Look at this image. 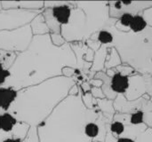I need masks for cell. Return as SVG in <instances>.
Returning <instances> with one entry per match:
<instances>
[{
	"instance_id": "cell-7",
	"label": "cell",
	"mask_w": 152,
	"mask_h": 142,
	"mask_svg": "<svg viewBox=\"0 0 152 142\" xmlns=\"http://www.w3.org/2000/svg\"><path fill=\"white\" fill-rule=\"evenodd\" d=\"M40 12H42L21 9H2L0 11V31L14 30L27 26Z\"/></svg>"
},
{
	"instance_id": "cell-6",
	"label": "cell",
	"mask_w": 152,
	"mask_h": 142,
	"mask_svg": "<svg viewBox=\"0 0 152 142\" xmlns=\"http://www.w3.org/2000/svg\"><path fill=\"white\" fill-rule=\"evenodd\" d=\"M33 34L29 24L14 30L0 31V50L20 53L24 52L31 43Z\"/></svg>"
},
{
	"instance_id": "cell-41",
	"label": "cell",
	"mask_w": 152,
	"mask_h": 142,
	"mask_svg": "<svg viewBox=\"0 0 152 142\" xmlns=\"http://www.w3.org/2000/svg\"><path fill=\"white\" fill-rule=\"evenodd\" d=\"M94 142H97V141H94Z\"/></svg>"
},
{
	"instance_id": "cell-36",
	"label": "cell",
	"mask_w": 152,
	"mask_h": 142,
	"mask_svg": "<svg viewBox=\"0 0 152 142\" xmlns=\"http://www.w3.org/2000/svg\"><path fill=\"white\" fill-rule=\"evenodd\" d=\"M79 87H80V90H81L82 93H86V92H88L91 91V85L89 84V81L83 82L82 84H79Z\"/></svg>"
},
{
	"instance_id": "cell-14",
	"label": "cell",
	"mask_w": 152,
	"mask_h": 142,
	"mask_svg": "<svg viewBox=\"0 0 152 142\" xmlns=\"http://www.w3.org/2000/svg\"><path fill=\"white\" fill-rule=\"evenodd\" d=\"M2 9H21L28 11L42 12L44 10V1H1Z\"/></svg>"
},
{
	"instance_id": "cell-20",
	"label": "cell",
	"mask_w": 152,
	"mask_h": 142,
	"mask_svg": "<svg viewBox=\"0 0 152 142\" xmlns=\"http://www.w3.org/2000/svg\"><path fill=\"white\" fill-rule=\"evenodd\" d=\"M107 49H108L107 46L102 45L101 48L94 53L93 65H92V68L90 69L91 72L97 73L100 71H103V72L106 71L105 68H104V64H105V60H106Z\"/></svg>"
},
{
	"instance_id": "cell-21",
	"label": "cell",
	"mask_w": 152,
	"mask_h": 142,
	"mask_svg": "<svg viewBox=\"0 0 152 142\" xmlns=\"http://www.w3.org/2000/svg\"><path fill=\"white\" fill-rule=\"evenodd\" d=\"M42 14L50 30V34H61V26L53 17L52 9L44 8V10L42 11Z\"/></svg>"
},
{
	"instance_id": "cell-33",
	"label": "cell",
	"mask_w": 152,
	"mask_h": 142,
	"mask_svg": "<svg viewBox=\"0 0 152 142\" xmlns=\"http://www.w3.org/2000/svg\"><path fill=\"white\" fill-rule=\"evenodd\" d=\"M69 1H45L44 2V8H49L53 9L55 7L62 6L64 4H67Z\"/></svg>"
},
{
	"instance_id": "cell-10",
	"label": "cell",
	"mask_w": 152,
	"mask_h": 142,
	"mask_svg": "<svg viewBox=\"0 0 152 142\" xmlns=\"http://www.w3.org/2000/svg\"><path fill=\"white\" fill-rule=\"evenodd\" d=\"M109 13L112 19H118L124 13L136 15L152 7V1H108Z\"/></svg>"
},
{
	"instance_id": "cell-15",
	"label": "cell",
	"mask_w": 152,
	"mask_h": 142,
	"mask_svg": "<svg viewBox=\"0 0 152 142\" xmlns=\"http://www.w3.org/2000/svg\"><path fill=\"white\" fill-rule=\"evenodd\" d=\"M18 91L11 87H0V114L8 112L13 104Z\"/></svg>"
},
{
	"instance_id": "cell-1",
	"label": "cell",
	"mask_w": 152,
	"mask_h": 142,
	"mask_svg": "<svg viewBox=\"0 0 152 142\" xmlns=\"http://www.w3.org/2000/svg\"><path fill=\"white\" fill-rule=\"evenodd\" d=\"M66 67L77 68L76 55L69 43L58 47L52 43L50 34L34 36L28 47L17 53L4 87L20 91L37 85L63 76L62 69Z\"/></svg>"
},
{
	"instance_id": "cell-35",
	"label": "cell",
	"mask_w": 152,
	"mask_h": 142,
	"mask_svg": "<svg viewBox=\"0 0 152 142\" xmlns=\"http://www.w3.org/2000/svg\"><path fill=\"white\" fill-rule=\"evenodd\" d=\"M86 45H87L92 51H94V52H96L101 48V46H102L97 41H94V40H92V39H88V40L86 42Z\"/></svg>"
},
{
	"instance_id": "cell-24",
	"label": "cell",
	"mask_w": 152,
	"mask_h": 142,
	"mask_svg": "<svg viewBox=\"0 0 152 142\" xmlns=\"http://www.w3.org/2000/svg\"><path fill=\"white\" fill-rule=\"evenodd\" d=\"M147 128L148 126L145 124L139 125H126L124 134L121 138H128L135 141L136 138L139 135H141L144 131H146Z\"/></svg>"
},
{
	"instance_id": "cell-17",
	"label": "cell",
	"mask_w": 152,
	"mask_h": 142,
	"mask_svg": "<svg viewBox=\"0 0 152 142\" xmlns=\"http://www.w3.org/2000/svg\"><path fill=\"white\" fill-rule=\"evenodd\" d=\"M74 4H75V2L69 1L67 4L52 9L53 17L60 23L61 26H63L69 22L70 13H71V9L74 6Z\"/></svg>"
},
{
	"instance_id": "cell-27",
	"label": "cell",
	"mask_w": 152,
	"mask_h": 142,
	"mask_svg": "<svg viewBox=\"0 0 152 142\" xmlns=\"http://www.w3.org/2000/svg\"><path fill=\"white\" fill-rule=\"evenodd\" d=\"M82 101L84 103V105L86 106V109H98L97 107V100L96 99H94L91 92H86V93H82Z\"/></svg>"
},
{
	"instance_id": "cell-19",
	"label": "cell",
	"mask_w": 152,
	"mask_h": 142,
	"mask_svg": "<svg viewBox=\"0 0 152 142\" xmlns=\"http://www.w3.org/2000/svg\"><path fill=\"white\" fill-rule=\"evenodd\" d=\"M97 100V107L100 112L102 114V116L110 122L111 123L113 121V117L116 114V111L114 109L113 101L109 99H96Z\"/></svg>"
},
{
	"instance_id": "cell-8",
	"label": "cell",
	"mask_w": 152,
	"mask_h": 142,
	"mask_svg": "<svg viewBox=\"0 0 152 142\" xmlns=\"http://www.w3.org/2000/svg\"><path fill=\"white\" fill-rule=\"evenodd\" d=\"M30 126L19 122L9 112L0 114V142L7 139H19L23 141Z\"/></svg>"
},
{
	"instance_id": "cell-31",
	"label": "cell",
	"mask_w": 152,
	"mask_h": 142,
	"mask_svg": "<svg viewBox=\"0 0 152 142\" xmlns=\"http://www.w3.org/2000/svg\"><path fill=\"white\" fill-rule=\"evenodd\" d=\"M50 38L52 43L55 45V46H62L63 44H65L67 42L65 41V39L63 38V36H61V34H50Z\"/></svg>"
},
{
	"instance_id": "cell-28",
	"label": "cell",
	"mask_w": 152,
	"mask_h": 142,
	"mask_svg": "<svg viewBox=\"0 0 152 142\" xmlns=\"http://www.w3.org/2000/svg\"><path fill=\"white\" fill-rule=\"evenodd\" d=\"M116 69H117V71H118L119 74H121L122 76H128V77L137 73L132 67H130V66H128V65H124V64H121V65L118 66V67L116 68Z\"/></svg>"
},
{
	"instance_id": "cell-32",
	"label": "cell",
	"mask_w": 152,
	"mask_h": 142,
	"mask_svg": "<svg viewBox=\"0 0 152 142\" xmlns=\"http://www.w3.org/2000/svg\"><path fill=\"white\" fill-rule=\"evenodd\" d=\"M141 15L144 19L145 22L147 23L148 27L152 28V7H150L148 9H145L141 12Z\"/></svg>"
},
{
	"instance_id": "cell-11",
	"label": "cell",
	"mask_w": 152,
	"mask_h": 142,
	"mask_svg": "<svg viewBox=\"0 0 152 142\" xmlns=\"http://www.w3.org/2000/svg\"><path fill=\"white\" fill-rule=\"evenodd\" d=\"M77 59V68L81 71L83 75L89 77V72L93 65L94 52L92 51L86 43L76 42L69 44Z\"/></svg>"
},
{
	"instance_id": "cell-23",
	"label": "cell",
	"mask_w": 152,
	"mask_h": 142,
	"mask_svg": "<svg viewBox=\"0 0 152 142\" xmlns=\"http://www.w3.org/2000/svg\"><path fill=\"white\" fill-rule=\"evenodd\" d=\"M113 38L114 37H113L112 32L108 28H103L96 32L90 37V39L97 41L101 45H105L107 47L110 46V44L113 42Z\"/></svg>"
},
{
	"instance_id": "cell-18",
	"label": "cell",
	"mask_w": 152,
	"mask_h": 142,
	"mask_svg": "<svg viewBox=\"0 0 152 142\" xmlns=\"http://www.w3.org/2000/svg\"><path fill=\"white\" fill-rule=\"evenodd\" d=\"M33 36H43L50 34V30L45 23V18L42 12L38 13L29 23Z\"/></svg>"
},
{
	"instance_id": "cell-29",
	"label": "cell",
	"mask_w": 152,
	"mask_h": 142,
	"mask_svg": "<svg viewBox=\"0 0 152 142\" xmlns=\"http://www.w3.org/2000/svg\"><path fill=\"white\" fill-rule=\"evenodd\" d=\"M22 142H39L37 127H30L26 138L22 141Z\"/></svg>"
},
{
	"instance_id": "cell-37",
	"label": "cell",
	"mask_w": 152,
	"mask_h": 142,
	"mask_svg": "<svg viewBox=\"0 0 152 142\" xmlns=\"http://www.w3.org/2000/svg\"><path fill=\"white\" fill-rule=\"evenodd\" d=\"M89 84H90L91 87H98V88H101L103 83H102V81L100 80V79L93 78V79H90V80H89Z\"/></svg>"
},
{
	"instance_id": "cell-5",
	"label": "cell",
	"mask_w": 152,
	"mask_h": 142,
	"mask_svg": "<svg viewBox=\"0 0 152 142\" xmlns=\"http://www.w3.org/2000/svg\"><path fill=\"white\" fill-rule=\"evenodd\" d=\"M117 20L105 28L114 37L110 47L118 51L122 64L132 67L139 74L152 76V28L148 27L142 33L120 32L115 28Z\"/></svg>"
},
{
	"instance_id": "cell-2",
	"label": "cell",
	"mask_w": 152,
	"mask_h": 142,
	"mask_svg": "<svg viewBox=\"0 0 152 142\" xmlns=\"http://www.w3.org/2000/svg\"><path fill=\"white\" fill-rule=\"evenodd\" d=\"M74 84V79L58 76L21 89L8 112L19 122L37 127L69 96Z\"/></svg>"
},
{
	"instance_id": "cell-3",
	"label": "cell",
	"mask_w": 152,
	"mask_h": 142,
	"mask_svg": "<svg viewBox=\"0 0 152 142\" xmlns=\"http://www.w3.org/2000/svg\"><path fill=\"white\" fill-rule=\"evenodd\" d=\"M81 97V90L77 96L69 95L37 127L39 142H93L86 127L101 112L98 109H86Z\"/></svg>"
},
{
	"instance_id": "cell-12",
	"label": "cell",
	"mask_w": 152,
	"mask_h": 142,
	"mask_svg": "<svg viewBox=\"0 0 152 142\" xmlns=\"http://www.w3.org/2000/svg\"><path fill=\"white\" fill-rule=\"evenodd\" d=\"M149 100H151V97L149 95H144L136 100L129 101L123 94H118L113 101V106L116 113L132 114L136 111H142Z\"/></svg>"
},
{
	"instance_id": "cell-38",
	"label": "cell",
	"mask_w": 152,
	"mask_h": 142,
	"mask_svg": "<svg viewBox=\"0 0 152 142\" xmlns=\"http://www.w3.org/2000/svg\"><path fill=\"white\" fill-rule=\"evenodd\" d=\"M116 142H135L134 140L128 139V138H118L116 140Z\"/></svg>"
},
{
	"instance_id": "cell-40",
	"label": "cell",
	"mask_w": 152,
	"mask_h": 142,
	"mask_svg": "<svg viewBox=\"0 0 152 142\" xmlns=\"http://www.w3.org/2000/svg\"><path fill=\"white\" fill-rule=\"evenodd\" d=\"M2 10V3H1V1H0V11Z\"/></svg>"
},
{
	"instance_id": "cell-26",
	"label": "cell",
	"mask_w": 152,
	"mask_h": 142,
	"mask_svg": "<svg viewBox=\"0 0 152 142\" xmlns=\"http://www.w3.org/2000/svg\"><path fill=\"white\" fill-rule=\"evenodd\" d=\"M147 28H148V25L145 22L142 16L141 15V13L134 16L132 22H131V26H130V31L134 33H142Z\"/></svg>"
},
{
	"instance_id": "cell-30",
	"label": "cell",
	"mask_w": 152,
	"mask_h": 142,
	"mask_svg": "<svg viewBox=\"0 0 152 142\" xmlns=\"http://www.w3.org/2000/svg\"><path fill=\"white\" fill-rule=\"evenodd\" d=\"M135 142H152V128H147L141 135H139Z\"/></svg>"
},
{
	"instance_id": "cell-25",
	"label": "cell",
	"mask_w": 152,
	"mask_h": 142,
	"mask_svg": "<svg viewBox=\"0 0 152 142\" xmlns=\"http://www.w3.org/2000/svg\"><path fill=\"white\" fill-rule=\"evenodd\" d=\"M133 18L134 15L130 13H124L117 20L115 23V28L120 32H129Z\"/></svg>"
},
{
	"instance_id": "cell-13",
	"label": "cell",
	"mask_w": 152,
	"mask_h": 142,
	"mask_svg": "<svg viewBox=\"0 0 152 142\" xmlns=\"http://www.w3.org/2000/svg\"><path fill=\"white\" fill-rule=\"evenodd\" d=\"M16 55L17 53L0 50V87L4 86L5 83L9 79V69L13 64L16 59Z\"/></svg>"
},
{
	"instance_id": "cell-4",
	"label": "cell",
	"mask_w": 152,
	"mask_h": 142,
	"mask_svg": "<svg viewBox=\"0 0 152 142\" xmlns=\"http://www.w3.org/2000/svg\"><path fill=\"white\" fill-rule=\"evenodd\" d=\"M113 20L110 17L108 1H76L69 22L61 26V36L69 44L86 43L94 34L110 25Z\"/></svg>"
},
{
	"instance_id": "cell-9",
	"label": "cell",
	"mask_w": 152,
	"mask_h": 142,
	"mask_svg": "<svg viewBox=\"0 0 152 142\" xmlns=\"http://www.w3.org/2000/svg\"><path fill=\"white\" fill-rule=\"evenodd\" d=\"M129 78V86L126 93L125 98L129 100H136L144 95L152 97V76L149 74L136 73Z\"/></svg>"
},
{
	"instance_id": "cell-34",
	"label": "cell",
	"mask_w": 152,
	"mask_h": 142,
	"mask_svg": "<svg viewBox=\"0 0 152 142\" xmlns=\"http://www.w3.org/2000/svg\"><path fill=\"white\" fill-rule=\"evenodd\" d=\"M92 96L94 99H105V95L103 94V92L102 90V88H98V87H91V91H90Z\"/></svg>"
},
{
	"instance_id": "cell-22",
	"label": "cell",
	"mask_w": 152,
	"mask_h": 142,
	"mask_svg": "<svg viewBox=\"0 0 152 142\" xmlns=\"http://www.w3.org/2000/svg\"><path fill=\"white\" fill-rule=\"evenodd\" d=\"M121 64H122V61H121V59L118 51L114 47H108L105 64H104L105 70L115 68Z\"/></svg>"
},
{
	"instance_id": "cell-39",
	"label": "cell",
	"mask_w": 152,
	"mask_h": 142,
	"mask_svg": "<svg viewBox=\"0 0 152 142\" xmlns=\"http://www.w3.org/2000/svg\"><path fill=\"white\" fill-rule=\"evenodd\" d=\"M4 142H22V141H20L19 139H7Z\"/></svg>"
},
{
	"instance_id": "cell-16",
	"label": "cell",
	"mask_w": 152,
	"mask_h": 142,
	"mask_svg": "<svg viewBox=\"0 0 152 142\" xmlns=\"http://www.w3.org/2000/svg\"><path fill=\"white\" fill-rule=\"evenodd\" d=\"M129 86V78L128 76H122L118 71L110 77V87L114 93L117 95L118 94H125L127 91Z\"/></svg>"
}]
</instances>
